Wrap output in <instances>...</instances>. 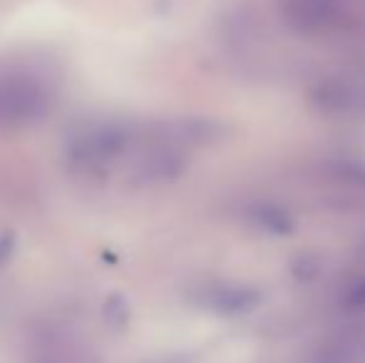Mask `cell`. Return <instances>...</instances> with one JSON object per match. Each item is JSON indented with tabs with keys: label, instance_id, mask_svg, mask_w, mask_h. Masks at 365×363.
I'll return each instance as SVG.
<instances>
[{
	"label": "cell",
	"instance_id": "cell-1",
	"mask_svg": "<svg viewBox=\"0 0 365 363\" xmlns=\"http://www.w3.org/2000/svg\"><path fill=\"white\" fill-rule=\"evenodd\" d=\"M50 92L33 73L18 68H0V127L30 125L45 115Z\"/></svg>",
	"mask_w": 365,
	"mask_h": 363
},
{
	"label": "cell",
	"instance_id": "cell-2",
	"mask_svg": "<svg viewBox=\"0 0 365 363\" xmlns=\"http://www.w3.org/2000/svg\"><path fill=\"white\" fill-rule=\"evenodd\" d=\"M311 100L331 115H365V85L356 80H326L313 90Z\"/></svg>",
	"mask_w": 365,
	"mask_h": 363
},
{
	"label": "cell",
	"instance_id": "cell-3",
	"mask_svg": "<svg viewBox=\"0 0 365 363\" xmlns=\"http://www.w3.org/2000/svg\"><path fill=\"white\" fill-rule=\"evenodd\" d=\"M338 0H284V10L291 23H296L306 33L326 30L338 20Z\"/></svg>",
	"mask_w": 365,
	"mask_h": 363
},
{
	"label": "cell",
	"instance_id": "cell-4",
	"mask_svg": "<svg viewBox=\"0 0 365 363\" xmlns=\"http://www.w3.org/2000/svg\"><path fill=\"white\" fill-rule=\"evenodd\" d=\"M246 219L266 234H289L293 229L289 214H286L279 204H271V202L254 204V207L246 212Z\"/></svg>",
	"mask_w": 365,
	"mask_h": 363
}]
</instances>
